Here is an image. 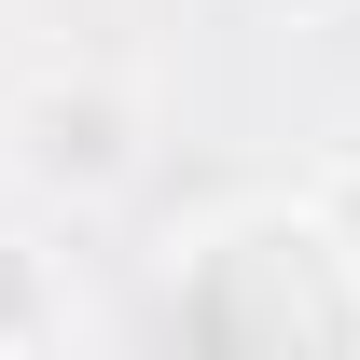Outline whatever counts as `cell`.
Instances as JSON below:
<instances>
[{
    "mask_svg": "<svg viewBox=\"0 0 360 360\" xmlns=\"http://www.w3.org/2000/svg\"><path fill=\"white\" fill-rule=\"evenodd\" d=\"M319 236H333V264H347V277H360V167H347V180H333V194H319Z\"/></svg>",
    "mask_w": 360,
    "mask_h": 360,
    "instance_id": "3957f363",
    "label": "cell"
},
{
    "mask_svg": "<svg viewBox=\"0 0 360 360\" xmlns=\"http://www.w3.org/2000/svg\"><path fill=\"white\" fill-rule=\"evenodd\" d=\"M42 333H56V305H42V264L0 236V347H42Z\"/></svg>",
    "mask_w": 360,
    "mask_h": 360,
    "instance_id": "7a4b0ae2",
    "label": "cell"
},
{
    "mask_svg": "<svg viewBox=\"0 0 360 360\" xmlns=\"http://www.w3.org/2000/svg\"><path fill=\"white\" fill-rule=\"evenodd\" d=\"M14 167L42 180V194H111V180L139 167V111L111 84H42L14 111Z\"/></svg>",
    "mask_w": 360,
    "mask_h": 360,
    "instance_id": "6da1fadb",
    "label": "cell"
},
{
    "mask_svg": "<svg viewBox=\"0 0 360 360\" xmlns=\"http://www.w3.org/2000/svg\"><path fill=\"white\" fill-rule=\"evenodd\" d=\"M250 14H291V28H305V14H347V0H250Z\"/></svg>",
    "mask_w": 360,
    "mask_h": 360,
    "instance_id": "277c9868",
    "label": "cell"
}]
</instances>
